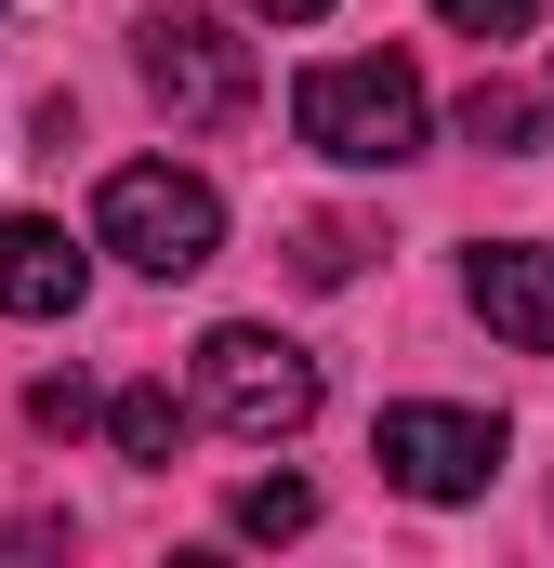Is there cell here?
Returning a JSON list of instances; mask_svg holds the SVG:
<instances>
[{"label":"cell","instance_id":"obj_1","mask_svg":"<svg viewBox=\"0 0 554 568\" xmlns=\"http://www.w3.org/2000/svg\"><path fill=\"white\" fill-rule=\"evenodd\" d=\"M290 120H304V145L317 159H343V172H397V159H422V67L410 53H330V67H304L290 80Z\"/></svg>","mask_w":554,"mask_h":568},{"label":"cell","instance_id":"obj_2","mask_svg":"<svg viewBox=\"0 0 554 568\" xmlns=\"http://www.w3.org/2000/svg\"><path fill=\"white\" fill-rule=\"evenodd\" d=\"M93 239H106L133 278H198V265L225 252V199H212L198 172H172V159H120V172L93 185Z\"/></svg>","mask_w":554,"mask_h":568},{"label":"cell","instance_id":"obj_3","mask_svg":"<svg viewBox=\"0 0 554 568\" xmlns=\"http://www.w3.org/2000/svg\"><path fill=\"white\" fill-rule=\"evenodd\" d=\"M133 67H145V93H158L185 133H225V120H252V93H265L252 40H238L225 13H198V0H158V13H145Z\"/></svg>","mask_w":554,"mask_h":568},{"label":"cell","instance_id":"obj_4","mask_svg":"<svg viewBox=\"0 0 554 568\" xmlns=\"http://www.w3.org/2000/svg\"><path fill=\"white\" fill-rule=\"evenodd\" d=\"M198 410L225 436H304L317 424V357L277 344L265 317H225V331L198 344Z\"/></svg>","mask_w":554,"mask_h":568},{"label":"cell","instance_id":"obj_5","mask_svg":"<svg viewBox=\"0 0 554 568\" xmlns=\"http://www.w3.org/2000/svg\"><path fill=\"white\" fill-rule=\"evenodd\" d=\"M370 463H383V489H410V503H475V489L502 476V424H489V410H449V397H410V410H383Z\"/></svg>","mask_w":554,"mask_h":568},{"label":"cell","instance_id":"obj_6","mask_svg":"<svg viewBox=\"0 0 554 568\" xmlns=\"http://www.w3.org/2000/svg\"><path fill=\"white\" fill-rule=\"evenodd\" d=\"M462 304H475L502 344L554 357V252H529V239H475V252H462Z\"/></svg>","mask_w":554,"mask_h":568},{"label":"cell","instance_id":"obj_7","mask_svg":"<svg viewBox=\"0 0 554 568\" xmlns=\"http://www.w3.org/2000/svg\"><path fill=\"white\" fill-rule=\"evenodd\" d=\"M80 291L93 265L53 212H0V317H80Z\"/></svg>","mask_w":554,"mask_h":568},{"label":"cell","instance_id":"obj_8","mask_svg":"<svg viewBox=\"0 0 554 568\" xmlns=\"http://www.w3.org/2000/svg\"><path fill=\"white\" fill-rule=\"evenodd\" d=\"M185 424H198V410H185L172 384H120V397H106V436H120V463H172V449H185Z\"/></svg>","mask_w":554,"mask_h":568},{"label":"cell","instance_id":"obj_9","mask_svg":"<svg viewBox=\"0 0 554 568\" xmlns=\"http://www.w3.org/2000/svg\"><path fill=\"white\" fill-rule=\"evenodd\" d=\"M462 145H489V159H529V145H542V93H515V80H475V93H462Z\"/></svg>","mask_w":554,"mask_h":568},{"label":"cell","instance_id":"obj_10","mask_svg":"<svg viewBox=\"0 0 554 568\" xmlns=\"http://www.w3.org/2000/svg\"><path fill=\"white\" fill-rule=\"evenodd\" d=\"M225 516H238V542H304V529H317V489H304V476H252Z\"/></svg>","mask_w":554,"mask_h":568},{"label":"cell","instance_id":"obj_11","mask_svg":"<svg viewBox=\"0 0 554 568\" xmlns=\"http://www.w3.org/2000/svg\"><path fill=\"white\" fill-rule=\"evenodd\" d=\"M357 265H370V239H357V225H330V212H317V225H290V278H304V291H343Z\"/></svg>","mask_w":554,"mask_h":568},{"label":"cell","instance_id":"obj_12","mask_svg":"<svg viewBox=\"0 0 554 568\" xmlns=\"http://www.w3.org/2000/svg\"><path fill=\"white\" fill-rule=\"evenodd\" d=\"M435 13H449L462 40H529V27H542V0H435Z\"/></svg>","mask_w":554,"mask_h":568},{"label":"cell","instance_id":"obj_13","mask_svg":"<svg viewBox=\"0 0 554 568\" xmlns=\"http://www.w3.org/2000/svg\"><path fill=\"white\" fill-rule=\"evenodd\" d=\"M27 424L80 436V424H93V384H80V371H40V384H27Z\"/></svg>","mask_w":554,"mask_h":568},{"label":"cell","instance_id":"obj_14","mask_svg":"<svg viewBox=\"0 0 554 568\" xmlns=\"http://www.w3.org/2000/svg\"><path fill=\"white\" fill-rule=\"evenodd\" d=\"M252 13H277V27H317V13H330V0H252Z\"/></svg>","mask_w":554,"mask_h":568}]
</instances>
